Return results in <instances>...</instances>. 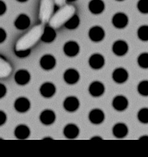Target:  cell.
<instances>
[{
    "instance_id": "obj_1",
    "label": "cell",
    "mask_w": 148,
    "mask_h": 157,
    "mask_svg": "<svg viewBox=\"0 0 148 157\" xmlns=\"http://www.w3.org/2000/svg\"><path fill=\"white\" fill-rule=\"evenodd\" d=\"M44 30V27L42 25H37L33 27L18 39L15 46V51L30 49L41 39Z\"/></svg>"
},
{
    "instance_id": "obj_2",
    "label": "cell",
    "mask_w": 148,
    "mask_h": 157,
    "mask_svg": "<svg viewBox=\"0 0 148 157\" xmlns=\"http://www.w3.org/2000/svg\"><path fill=\"white\" fill-rule=\"evenodd\" d=\"M75 8L72 5H66L58 11L49 20L50 27L53 29L59 28L65 25L75 13Z\"/></svg>"
},
{
    "instance_id": "obj_3",
    "label": "cell",
    "mask_w": 148,
    "mask_h": 157,
    "mask_svg": "<svg viewBox=\"0 0 148 157\" xmlns=\"http://www.w3.org/2000/svg\"><path fill=\"white\" fill-rule=\"evenodd\" d=\"M54 10L53 0H41L39 9V18L44 23L50 20Z\"/></svg>"
},
{
    "instance_id": "obj_4",
    "label": "cell",
    "mask_w": 148,
    "mask_h": 157,
    "mask_svg": "<svg viewBox=\"0 0 148 157\" xmlns=\"http://www.w3.org/2000/svg\"><path fill=\"white\" fill-rule=\"evenodd\" d=\"M90 122L95 124H99L104 121L105 115L103 111L100 109H96L92 110L88 115Z\"/></svg>"
},
{
    "instance_id": "obj_5",
    "label": "cell",
    "mask_w": 148,
    "mask_h": 157,
    "mask_svg": "<svg viewBox=\"0 0 148 157\" xmlns=\"http://www.w3.org/2000/svg\"><path fill=\"white\" fill-rule=\"evenodd\" d=\"M129 105L128 100L123 96H117L114 98L112 105L114 109L117 111H123L126 110Z\"/></svg>"
},
{
    "instance_id": "obj_6",
    "label": "cell",
    "mask_w": 148,
    "mask_h": 157,
    "mask_svg": "<svg viewBox=\"0 0 148 157\" xmlns=\"http://www.w3.org/2000/svg\"><path fill=\"white\" fill-rule=\"evenodd\" d=\"M63 107L66 111L70 112H75L79 107V101L76 97H68L63 102Z\"/></svg>"
},
{
    "instance_id": "obj_7",
    "label": "cell",
    "mask_w": 148,
    "mask_h": 157,
    "mask_svg": "<svg viewBox=\"0 0 148 157\" xmlns=\"http://www.w3.org/2000/svg\"><path fill=\"white\" fill-rule=\"evenodd\" d=\"M88 91L91 96L100 97L102 96L104 93V86L100 81H94L90 84Z\"/></svg>"
},
{
    "instance_id": "obj_8",
    "label": "cell",
    "mask_w": 148,
    "mask_h": 157,
    "mask_svg": "<svg viewBox=\"0 0 148 157\" xmlns=\"http://www.w3.org/2000/svg\"><path fill=\"white\" fill-rule=\"evenodd\" d=\"M129 77L128 72L123 68H118L114 70L112 74V78L116 82L122 84L125 82Z\"/></svg>"
},
{
    "instance_id": "obj_9",
    "label": "cell",
    "mask_w": 148,
    "mask_h": 157,
    "mask_svg": "<svg viewBox=\"0 0 148 157\" xmlns=\"http://www.w3.org/2000/svg\"><path fill=\"white\" fill-rule=\"evenodd\" d=\"M89 66L94 70L100 69L104 65V58L101 54H93L89 58Z\"/></svg>"
},
{
    "instance_id": "obj_10",
    "label": "cell",
    "mask_w": 148,
    "mask_h": 157,
    "mask_svg": "<svg viewBox=\"0 0 148 157\" xmlns=\"http://www.w3.org/2000/svg\"><path fill=\"white\" fill-rule=\"evenodd\" d=\"M104 31L100 26L92 27L89 32V37L91 40L98 42L102 40L104 37Z\"/></svg>"
},
{
    "instance_id": "obj_11",
    "label": "cell",
    "mask_w": 148,
    "mask_h": 157,
    "mask_svg": "<svg viewBox=\"0 0 148 157\" xmlns=\"http://www.w3.org/2000/svg\"><path fill=\"white\" fill-rule=\"evenodd\" d=\"M65 81L69 84H76L79 79V74L75 69H68L65 71L63 75Z\"/></svg>"
},
{
    "instance_id": "obj_12",
    "label": "cell",
    "mask_w": 148,
    "mask_h": 157,
    "mask_svg": "<svg viewBox=\"0 0 148 157\" xmlns=\"http://www.w3.org/2000/svg\"><path fill=\"white\" fill-rule=\"evenodd\" d=\"M127 133L128 128L124 123H117L113 128V134L117 138H123L127 136Z\"/></svg>"
},
{
    "instance_id": "obj_13",
    "label": "cell",
    "mask_w": 148,
    "mask_h": 157,
    "mask_svg": "<svg viewBox=\"0 0 148 157\" xmlns=\"http://www.w3.org/2000/svg\"><path fill=\"white\" fill-rule=\"evenodd\" d=\"M112 22L114 26L118 29H123L127 26L128 18L123 13H117L114 16Z\"/></svg>"
},
{
    "instance_id": "obj_14",
    "label": "cell",
    "mask_w": 148,
    "mask_h": 157,
    "mask_svg": "<svg viewBox=\"0 0 148 157\" xmlns=\"http://www.w3.org/2000/svg\"><path fill=\"white\" fill-rule=\"evenodd\" d=\"M65 53L70 57L76 56L79 51V47L78 44L74 41H70L65 44L63 48Z\"/></svg>"
},
{
    "instance_id": "obj_15",
    "label": "cell",
    "mask_w": 148,
    "mask_h": 157,
    "mask_svg": "<svg viewBox=\"0 0 148 157\" xmlns=\"http://www.w3.org/2000/svg\"><path fill=\"white\" fill-rule=\"evenodd\" d=\"M79 129L78 127L75 124L70 123L67 124L63 130V133L65 137L68 139H75L78 136Z\"/></svg>"
},
{
    "instance_id": "obj_16",
    "label": "cell",
    "mask_w": 148,
    "mask_h": 157,
    "mask_svg": "<svg viewBox=\"0 0 148 157\" xmlns=\"http://www.w3.org/2000/svg\"><path fill=\"white\" fill-rule=\"evenodd\" d=\"M113 51L117 56H123L128 51V45L123 40H117L113 45Z\"/></svg>"
},
{
    "instance_id": "obj_17",
    "label": "cell",
    "mask_w": 148,
    "mask_h": 157,
    "mask_svg": "<svg viewBox=\"0 0 148 157\" xmlns=\"http://www.w3.org/2000/svg\"><path fill=\"white\" fill-rule=\"evenodd\" d=\"M30 107L29 100L25 97H20L16 100L14 103V107L18 112H26Z\"/></svg>"
},
{
    "instance_id": "obj_18",
    "label": "cell",
    "mask_w": 148,
    "mask_h": 157,
    "mask_svg": "<svg viewBox=\"0 0 148 157\" xmlns=\"http://www.w3.org/2000/svg\"><path fill=\"white\" fill-rule=\"evenodd\" d=\"M14 79L18 84L23 86L29 82L30 75L29 72L26 70H20L16 72Z\"/></svg>"
},
{
    "instance_id": "obj_19",
    "label": "cell",
    "mask_w": 148,
    "mask_h": 157,
    "mask_svg": "<svg viewBox=\"0 0 148 157\" xmlns=\"http://www.w3.org/2000/svg\"><path fill=\"white\" fill-rule=\"evenodd\" d=\"M56 119L55 114L51 110H45L40 114V120L44 124H51L55 122Z\"/></svg>"
},
{
    "instance_id": "obj_20",
    "label": "cell",
    "mask_w": 148,
    "mask_h": 157,
    "mask_svg": "<svg viewBox=\"0 0 148 157\" xmlns=\"http://www.w3.org/2000/svg\"><path fill=\"white\" fill-rule=\"evenodd\" d=\"M40 63L41 67L44 70H52L55 66L56 60L52 55H46L41 58Z\"/></svg>"
},
{
    "instance_id": "obj_21",
    "label": "cell",
    "mask_w": 148,
    "mask_h": 157,
    "mask_svg": "<svg viewBox=\"0 0 148 157\" xmlns=\"http://www.w3.org/2000/svg\"><path fill=\"white\" fill-rule=\"evenodd\" d=\"M56 91L55 86L51 82H45L40 88V92L42 96L49 98L53 96Z\"/></svg>"
},
{
    "instance_id": "obj_22",
    "label": "cell",
    "mask_w": 148,
    "mask_h": 157,
    "mask_svg": "<svg viewBox=\"0 0 148 157\" xmlns=\"http://www.w3.org/2000/svg\"><path fill=\"white\" fill-rule=\"evenodd\" d=\"M89 9L93 14H100L104 9V4L101 0H92L89 4Z\"/></svg>"
},
{
    "instance_id": "obj_23",
    "label": "cell",
    "mask_w": 148,
    "mask_h": 157,
    "mask_svg": "<svg viewBox=\"0 0 148 157\" xmlns=\"http://www.w3.org/2000/svg\"><path fill=\"white\" fill-rule=\"evenodd\" d=\"M12 72L11 66L9 62L0 57V78L9 77Z\"/></svg>"
},
{
    "instance_id": "obj_24",
    "label": "cell",
    "mask_w": 148,
    "mask_h": 157,
    "mask_svg": "<svg viewBox=\"0 0 148 157\" xmlns=\"http://www.w3.org/2000/svg\"><path fill=\"white\" fill-rule=\"evenodd\" d=\"M14 134L18 139L25 140L29 136L30 129L26 125L20 124L16 128Z\"/></svg>"
},
{
    "instance_id": "obj_25",
    "label": "cell",
    "mask_w": 148,
    "mask_h": 157,
    "mask_svg": "<svg viewBox=\"0 0 148 157\" xmlns=\"http://www.w3.org/2000/svg\"><path fill=\"white\" fill-rule=\"evenodd\" d=\"M56 37V33L51 27H47L44 29V33L42 36V40L44 42H51Z\"/></svg>"
},
{
    "instance_id": "obj_26",
    "label": "cell",
    "mask_w": 148,
    "mask_h": 157,
    "mask_svg": "<svg viewBox=\"0 0 148 157\" xmlns=\"http://www.w3.org/2000/svg\"><path fill=\"white\" fill-rule=\"evenodd\" d=\"M30 25L29 18L26 15H20L15 22V26L20 30H23L27 28Z\"/></svg>"
},
{
    "instance_id": "obj_27",
    "label": "cell",
    "mask_w": 148,
    "mask_h": 157,
    "mask_svg": "<svg viewBox=\"0 0 148 157\" xmlns=\"http://www.w3.org/2000/svg\"><path fill=\"white\" fill-rule=\"evenodd\" d=\"M79 24V18L77 15H74L65 24V27L68 29H75L78 26Z\"/></svg>"
},
{
    "instance_id": "obj_28",
    "label": "cell",
    "mask_w": 148,
    "mask_h": 157,
    "mask_svg": "<svg viewBox=\"0 0 148 157\" xmlns=\"http://www.w3.org/2000/svg\"><path fill=\"white\" fill-rule=\"evenodd\" d=\"M138 118L140 122L144 124H148V109L147 108H143L140 109L138 113Z\"/></svg>"
},
{
    "instance_id": "obj_29",
    "label": "cell",
    "mask_w": 148,
    "mask_h": 157,
    "mask_svg": "<svg viewBox=\"0 0 148 157\" xmlns=\"http://www.w3.org/2000/svg\"><path fill=\"white\" fill-rule=\"evenodd\" d=\"M138 91L140 95L143 96H148V81H141L138 86Z\"/></svg>"
},
{
    "instance_id": "obj_30",
    "label": "cell",
    "mask_w": 148,
    "mask_h": 157,
    "mask_svg": "<svg viewBox=\"0 0 148 157\" xmlns=\"http://www.w3.org/2000/svg\"><path fill=\"white\" fill-rule=\"evenodd\" d=\"M138 63L140 67L142 68H148V53H142L138 59Z\"/></svg>"
},
{
    "instance_id": "obj_31",
    "label": "cell",
    "mask_w": 148,
    "mask_h": 157,
    "mask_svg": "<svg viewBox=\"0 0 148 157\" xmlns=\"http://www.w3.org/2000/svg\"><path fill=\"white\" fill-rule=\"evenodd\" d=\"M138 36L140 40L147 41L148 40V27L147 26L140 27L138 31Z\"/></svg>"
},
{
    "instance_id": "obj_32",
    "label": "cell",
    "mask_w": 148,
    "mask_h": 157,
    "mask_svg": "<svg viewBox=\"0 0 148 157\" xmlns=\"http://www.w3.org/2000/svg\"><path fill=\"white\" fill-rule=\"evenodd\" d=\"M138 8L142 13H148V0H140L138 4Z\"/></svg>"
},
{
    "instance_id": "obj_33",
    "label": "cell",
    "mask_w": 148,
    "mask_h": 157,
    "mask_svg": "<svg viewBox=\"0 0 148 157\" xmlns=\"http://www.w3.org/2000/svg\"><path fill=\"white\" fill-rule=\"evenodd\" d=\"M30 49H28V50H25V51H16V54L18 57L25 58L30 54Z\"/></svg>"
},
{
    "instance_id": "obj_34",
    "label": "cell",
    "mask_w": 148,
    "mask_h": 157,
    "mask_svg": "<svg viewBox=\"0 0 148 157\" xmlns=\"http://www.w3.org/2000/svg\"><path fill=\"white\" fill-rule=\"evenodd\" d=\"M6 114L4 113L3 112L0 111V125L3 124L4 123L6 122Z\"/></svg>"
},
{
    "instance_id": "obj_35",
    "label": "cell",
    "mask_w": 148,
    "mask_h": 157,
    "mask_svg": "<svg viewBox=\"0 0 148 157\" xmlns=\"http://www.w3.org/2000/svg\"><path fill=\"white\" fill-rule=\"evenodd\" d=\"M6 93V87L4 85L0 84V98L5 96Z\"/></svg>"
},
{
    "instance_id": "obj_36",
    "label": "cell",
    "mask_w": 148,
    "mask_h": 157,
    "mask_svg": "<svg viewBox=\"0 0 148 157\" xmlns=\"http://www.w3.org/2000/svg\"><path fill=\"white\" fill-rule=\"evenodd\" d=\"M6 32L1 29H0V43L3 42L6 39Z\"/></svg>"
},
{
    "instance_id": "obj_37",
    "label": "cell",
    "mask_w": 148,
    "mask_h": 157,
    "mask_svg": "<svg viewBox=\"0 0 148 157\" xmlns=\"http://www.w3.org/2000/svg\"><path fill=\"white\" fill-rule=\"evenodd\" d=\"M66 0H53V1L55 2L56 4H57L59 6H62L65 4Z\"/></svg>"
},
{
    "instance_id": "obj_38",
    "label": "cell",
    "mask_w": 148,
    "mask_h": 157,
    "mask_svg": "<svg viewBox=\"0 0 148 157\" xmlns=\"http://www.w3.org/2000/svg\"><path fill=\"white\" fill-rule=\"evenodd\" d=\"M6 10V6L4 5V4L0 1V15L2 14Z\"/></svg>"
},
{
    "instance_id": "obj_39",
    "label": "cell",
    "mask_w": 148,
    "mask_h": 157,
    "mask_svg": "<svg viewBox=\"0 0 148 157\" xmlns=\"http://www.w3.org/2000/svg\"><path fill=\"white\" fill-rule=\"evenodd\" d=\"M92 140H101V138L99 136H95V137H93L91 138Z\"/></svg>"
},
{
    "instance_id": "obj_40",
    "label": "cell",
    "mask_w": 148,
    "mask_h": 157,
    "mask_svg": "<svg viewBox=\"0 0 148 157\" xmlns=\"http://www.w3.org/2000/svg\"><path fill=\"white\" fill-rule=\"evenodd\" d=\"M145 138H148V136H143V137H142L140 139H145Z\"/></svg>"
},
{
    "instance_id": "obj_41",
    "label": "cell",
    "mask_w": 148,
    "mask_h": 157,
    "mask_svg": "<svg viewBox=\"0 0 148 157\" xmlns=\"http://www.w3.org/2000/svg\"><path fill=\"white\" fill-rule=\"evenodd\" d=\"M18 1H21V2H24V1H26L27 0H18Z\"/></svg>"
},
{
    "instance_id": "obj_42",
    "label": "cell",
    "mask_w": 148,
    "mask_h": 157,
    "mask_svg": "<svg viewBox=\"0 0 148 157\" xmlns=\"http://www.w3.org/2000/svg\"><path fill=\"white\" fill-rule=\"evenodd\" d=\"M68 1H74L75 0H68Z\"/></svg>"
},
{
    "instance_id": "obj_43",
    "label": "cell",
    "mask_w": 148,
    "mask_h": 157,
    "mask_svg": "<svg viewBox=\"0 0 148 157\" xmlns=\"http://www.w3.org/2000/svg\"><path fill=\"white\" fill-rule=\"evenodd\" d=\"M117 1H123V0H117Z\"/></svg>"
}]
</instances>
